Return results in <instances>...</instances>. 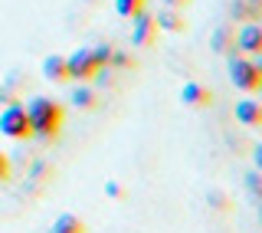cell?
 Masks as SVG:
<instances>
[{
  "label": "cell",
  "instance_id": "cell-1",
  "mask_svg": "<svg viewBox=\"0 0 262 233\" xmlns=\"http://www.w3.org/2000/svg\"><path fill=\"white\" fill-rule=\"evenodd\" d=\"M23 109H27V119H30V135L46 138V141L59 135V128H62V109L53 102V99L36 95V99H30Z\"/></svg>",
  "mask_w": 262,
  "mask_h": 233
},
{
  "label": "cell",
  "instance_id": "cell-2",
  "mask_svg": "<svg viewBox=\"0 0 262 233\" xmlns=\"http://www.w3.org/2000/svg\"><path fill=\"white\" fill-rule=\"evenodd\" d=\"M229 79H233L236 89L243 92H256L262 86V66L259 60H246V56H236V46L229 53Z\"/></svg>",
  "mask_w": 262,
  "mask_h": 233
},
{
  "label": "cell",
  "instance_id": "cell-3",
  "mask_svg": "<svg viewBox=\"0 0 262 233\" xmlns=\"http://www.w3.org/2000/svg\"><path fill=\"white\" fill-rule=\"evenodd\" d=\"M0 135L20 141V138H30V119H27V109L20 102H10L4 112H0Z\"/></svg>",
  "mask_w": 262,
  "mask_h": 233
},
{
  "label": "cell",
  "instance_id": "cell-4",
  "mask_svg": "<svg viewBox=\"0 0 262 233\" xmlns=\"http://www.w3.org/2000/svg\"><path fill=\"white\" fill-rule=\"evenodd\" d=\"M154 36H158V23H154V13L138 10L131 16V43L135 46H151Z\"/></svg>",
  "mask_w": 262,
  "mask_h": 233
},
{
  "label": "cell",
  "instance_id": "cell-5",
  "mask_svg": "<svg viewBox=\"0 0 262 233\" xmlns=\"http://www.w3.org/2000/svg\"><path fill=\"white\" fill-rule=\"evenodd\" d=\"M98 66L92 63V49H76L72 56H66V76L69 79H92Z\"/></svg>",
  "mask_w": 262,
  "mask_h": 233
},
{
  "label": "cell",
  "instance_id": "cell-6",
  "mask_svg": "<svg viewBox=\"0 0 262 233\" xmlns=\"http://www.w3.org/2000/svg\"><path fill=\"white\" fill-rule=\"evenodd\" d=\"M236 49L249 56H262V27L259 23H246V27L236 33Z\"/></svg>",
  "mask_w": 262,
  "mask_h": 233
},
{
  "label": "cell",
  "instance_id": "cell-7",
  "mask_svg": "<svg viewBox=\"0 0 262 233\" xmlns=\"http://www.w3.org/2000/svg\"><path fill=\"white\" fill-rule=\"evenodd\" d=\"M236 119L243 125H249V128H259L262 125V105L256 99H243V102H236Z\"/></svg>",
  "mask_w": 262,
  "mask_h": 233
},
{
  "label": "cell",
  "instance_id": "cell-8",
  "mask_svg": "<svg viewBox=\"0 0 262 233\" xmlns=\"http://www.w3.org/2000/svg\"><path fill=\"white\" fill-rule=\"evenodd\" d=\"M180 99H184V105H190V109H203V105H210V102H213L210 89H203L200 82H187L184 92H180Z\"/></svg>",
  "mask_w": 262,
  "mask_h": 233
},
{
  "label": "cell",
  "instance_id": "cell-9",
  "mask_svg": "<svg viewBox=\"0 0 262 233\" xmlns=\"http://www.w3.org/2000/svg\"><path fill=\"white\" fill-rule=\"evenodd\" d=\"M49 233H85V223L76 213H59L53 220V227H49Z\"/></svg>",
  "mask_w": 262,
  "mask_h": 233
},
{
  "label": "cell",
  "instance_id": "cell-10",
  "mask_svg": "<svg viewBox=\"0 0 262 233\" xmlns=\"http://www.w3.org/2000/svg\"><path fill=\"white\" fill-rule=\"evenodd\" d=\"M43 76L53 79V82L69 79V76H66V56H46V60H43Z\"/></svg>",
  "mask_w": 262,
  "mask_h": 233
},
{
  "label": "cell",
  "instance_id": "cell-11",
  "mask_svg": "<svg viewBox=\"0 0 262 233\" xmlns=\"http://www.w3.org/2000/svg\"><path fill=\"white\" fill-rule=\"evenodd\" d=\"M154 23H158V30H170V33H177V30H184V16H180L177 10H161L158 16H154Z\"/></svg>",
  "mask_w": 262,
  "mask_h": 233
},
{
  "label": "cell",
  "instance_id": "cell-12",
  "mask_svg": "<svg viewBox=\"0 0 262 233\" xmlns=\"http://www.w3.org/2000/svg\"><path fill=\"white\" fill-rule=\"evenodd\" d=\"M144 4L147 0H115V10H118V16H135L138 10H144Z\"/></svg>",
  "mask_w": 262,
  "mask_h": 233
},
{
  "label": "cell",
  "instance_id": "cell-13",
  "mask_svg": "<svg viewBox=\"0 0 262 233\" xmlns=\"http://www.w3.org/2000/svg\"><path fill=\"white\" fill-rule=\"evenodd\" d=\"M72 105H79V109H92V105H95V92L85 89V86L72 89Z\"/></svg>",
  "mask_w": 262,
  "mask_h": 233
},
{
  "label": "cell",
  "instance_id": "cell-14",
  "mask_svg": "<svg viewBox=\"0 0 262 233\" xmlns=\"http://www.w3.org/2000/svg\"><path fill=\"white\" fill-rule=\"evenodd\" d=\"M108 56H112V46L108 43H102V46L92 49V63L95 66H108Z\"/></svg>",
  "mask_w": 262,
  "mask_h": 233
},
{
  "label": "cell",
  "instance_id": "cell-15",
  "mask_svg": "<svg viewBox=\"0 0 262 233\" xmlns=\"http://www.w3.org/2000/svg\"><path fill=\"white\" fill-rule=\"evenodd\" d=\"M226 43H229V30H220L216 36H213V46H216V49H226Z\"/></svg>",
  "mask_w": 262,
  "mask_h": 233
},
{
  "label": "cell",
  "instance_id": "cell-16",
  "mask_svg": "<svg viewBox=\"0 0 262 233\" xmlns=\"http://www.w3.org/2000/svg\"><path fill=\"white\" fill-rule=\"evenodd\" d=\"M10 178V161H7V154L0 151V181H7Z\"/></svg>",
  "mask_w": 262,
  "mask_h": 233
},
{
  "label": "cell",
  "instance_id": "cell-17",
  "mask_svg": "<svg viewBox=\"0 0 262 233\" xmlns=\"http://www.w3.org/2000/svg\"><path fill=\"white\" fill-rule=\"evenodd\" d=\"M108 63H112V66H128V53H115V49H112Z\"/></svg>",
  "mask_w": 262,
  "mask_h": 233
},
{
  "label": "cell",
  "instance_id": "cell-18",
  "mask_svg": "<svg viewBox=\"0 0 262 233\" xmlns=\"http://www.w3.org/2000/svg\"><path fill=\"white\" fill-rule=\"evenodd\" d=\"M246 184H249V190H252V194H259V174L252 171L249 178H246Z\"/></svg>",
  "mask_w": 262,
  "mask_h": 233
},
{
  "label": "cell",
  "instance_id": "cell-19",
  "mask_svg": "<svg viewBox=\"0 0 262 233\" xmlns=\"http://www.w3.org/2000/svg\"><path fill=\"white\" fill-rule=\"evenodd\" d=\"M105 190H108V197H121V187L115 184V181H108V184H105Z\"/></svg>",
  "mask_w": 262,
  "mask_h": 233
},
{
  "label": "cell",
  "instance_id": "cell-20",
  "mask_svg": "<svg viewBox=\"0 0 262 233\" xmlns=\"http://www.w3.org/2000/svg\"><path fill=\"white\" fill-rule=\"evenodd\" d=\"M210 204L213 207H226V197L223 194H210Z\"/></svg>",
  "mask_w": 262,
  "mask_h": 233
},
{
  "label": "cell",
  "instance_id": "cell-21",
  "mask_svg": "<svg viewBox=\"0 0 262 233\" xmlns=\"http://www.w3.org/2000/svg\"><path fill=\"white\" fill-rule=\"evenodd\" d=\"M170 7H180V4H190V0H167Z\"/></svg>",
  "mask_w": 262,
  "mask_h": 233
},
{
  "label": "cell",
  "instance_id": "cell-22",
  "mask_svg": "<svg viewBox=\"0 0 262 233\" xmlns=\"http://www.w3.org/2000/svg\"><path fill=\"white\" fill-rule=\"evenodd\" d=\"M249 4H252V7H259V0H249Z\"/></svg>",
  "mask_w": 262,
  "mask_h": 233
}]
</instances>
